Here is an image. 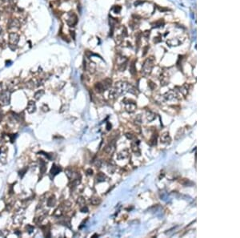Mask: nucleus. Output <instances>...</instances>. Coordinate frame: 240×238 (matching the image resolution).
I'll return each mask as SVG.
<instances>
[{"label":"nucleus","instance_id":"obj_1","mask_svg":"<svg viewBox=\"0 0 240 238\" xmlns=\"http://www.w3.org/2000/svg\"><path fill=\"white\" fill-rule=\"evenodd\" d=\"M154 65H155V59L153 57L147 59L146 62L144 63L143 67V72L145 75L150 74L152 68L154 67Z\"/></svg>","mask_w":240,"mask_h":238},{"label":"nucleus","instance_id":"obj_2","mask_svg":"<svg viewBox=\"0 0 240 238\" xmlns=\"http://www.w3.org/2000/svg\"><path fill=\"white\" fill-rule=\"evenodd\" d=\"M21 27V23L18 19H11L7 24V28L11 32H15Z\"/></svg>","mask_w":240,"mask_h":238},{"label":"nucleus","instance_id":"obj_3","mask_svg":"<svg viewBox=\"0 0 240 238\" xmlns=\"http://www.w3.org/2000/svg\"><path fill=\"white\" fill-rule=\"evenodd\" d=\"M129 87H130V86H129V84H127V83L119 82V83H116L115 89V91H116V92L118 93V95H121V94L125 93L126 91H128Z\"/></svg>","mask_w":240,"mask_h":238},{"label":"nucleus","instance_id":"obj_4","mask_svg":"<svg viewBox=\"0 0 240 238\" xmlns=\"http://www.w3.org/2000/svg\"><path fill=\"white\" fill-rule=\"evenodd\" d=\"M11 100V92L9 91H4L0 94V103L3 105H7Z\"/></svg>","mask_w":240,"mask_h":238},{"label":"nucleus","instance_id":"obj_5","mask_svg":"<svg viewBox=\"0 0 240 238\" xmlns=\"http://www.w3.org/2000/svg\"><path fill=\"white\" fill-rule=\"evenodd\" d=\"M125 104V109L126 111L129 112V113H132L134 112L137 108V105H136L135 102L131 101V100H125L123 101Z\"/></svg>","mask_w":240,"mask_h":238},{"label":"nucleus","instance_id":"obj_6","mask_svg":"<svg viewBox=\"0 0 240 238\" xmlns=\"http://www.w3.org/2000/svg\"><path fill=\"white\" fill-rule=\"evenodd\" d=\"M19 41V35L16 32H11L9 34V44L17 45Z\"/></svg>","mask_w":240,"mask_h":238},{"label":"nucleus","instance_id":"obj_7","mask_svg":"<svg viewBox=\"0 0 240 238\" xmlns=\"http://www.w3.org/2000/svg\"><path fill=\"white\" fill-rule=\"evenodd\" d=\"M163 97L167 100H175V99H179L178 97V94L176 93L175 91H170L167 92L163 95Z\"/></svg>","mask_w":240,"mask_h":238},{"label":"nucleus","instance_id":"obj_8","mask_svg":"<svg viewBox=\"0 0 240 238\" xmlns=\"http://www.w3.org/2000/svg\"><path fill=\"white\" fill-rule=\"evenodd\" d=\"M77 16L75 15L74 14H70L68 19H67V24L70 27H74L75 24H77Z\"/></svg>","mask_w":240,"mask_h":238},{"label":"nucleus","instance_id":"obj_9","mask_svg":"<svg viewBox=\"0 0 240 238\" xmlns=\"http://www.w3.org/2000/svg\"><path fill=\"white\" fill-rule=\"evenodd\" d=\"M115 151V142H111L109 145H107L106 146L105 148V152L107 153V154H112L114 153V152Z\"/></svg>","mask_w":240,"mask_h":238},{"label":"nucleus","instance_id":"obj_10","mask_svg":"<svg viewBox=\"0 0 240 238\" xmlns=\"http://www.w3.org/2000/svg\"><path fill=\"white\" fill-rule=\"evenodd\" d=\"M27 112H28L30 114L34 113L35 111H36V105H35V102L29 101V103L27 104Z\"/></svg>","mask_w":240,"mask_h":238},{"label":"nucleus","instance_id":"obj_11","mask_svg":"<svg viewBox=\"0 0 240 238\" xmlns=\"http://www.w3.org/2000/svg\"><path fill=\"white\" fill-rule=\"evenodd\" d=\"M160 140H161V142L163 143V144H170V141H171V138H170L169 133L165 132L161 136Z\"/></svg>","mask_w":240,"mask_h":238},{"label":"nucleus","instance_id":"obj_12","mask_svg":"<svg viewBox=\"0 0 240 238\" xmlns=\"http://www.w3.org/2000/svg\"><path fill=\"white\" fill-rule=\"evenodd\" d=\"M61 168L59 167V166H57L56 164H53L52 165V168H51V169H50V174L52 175V176H55V175H57L58 173H59V172H61Z\"/></svg>","mask_w":240,"mask_h":238},{"label":"nucleus","instance_id":"obj_13","mask_svg":"<svg viewBox=\"0 0 240 238\" xmlns=\"http://www.w3.org/2000/svg\"><path fill=\"white\" fill-rule=\"evenodd\" d=\"M129 156V152H128V150H123L122 152H120L118 156H117V158L119 160H123V159H126L127 157H128Z\"/></svg>","mask_w":240,"mask_h":238},{"label":"nucleus","instance_id":"obj_14","mask_svg":"<svg viewBox=\"0 0 240 238\" xmlns=\"http://www.w3.org/2000/svg\"><path fill=\"white\" fill-rule=\"evenodd\" d=\"M139 141H137V142H136V141H135V142H133L131 144V149L133 152H135V153H138L139 155L140 154V151H139Z\"/></svg>","mask_w":240,"mask_h":238},{"label":"nucleus","instance_id":"obj_15","mask_svg":"<svg viewBox=\"0 0 240 238\" xmlns=\"http://www.w3.org/2000/svg\"><path fill=\"white\" fill-rule=\"evenodd\" d=\"M95 88L97 92H99V93L103 92L106 90L104 86H103V83H97L96 84H95Z\"/></svg>","mask_w":240,"mask_h":238},{"label":"nucleus","instance_id":"obj_16","mask_svg":"<svg viewBox=\"0 0 240 238\" xmlns=\"http://www.w3.org/2000/svg\"><path fill=\"white\" fill-rule=\"evenodd\" d=\"M47 204L49 207H53V206L55 205V204H56V199H55L54 196H51L50 197H49V198L47 199Z\"/></svg>","mask_w":240,"mask_h":238},{"label":"nucleus","instance_id":"obj_17","mask_svg":"<svg viewBox=\"0 0 240 238\" xmlns=\"http://www.w3.org/2000/svg\"><path fill=\"white\" fill-rule=\"evenodd\" d=\"M46 170H47L46 163H45L43 160H40V172H41V174L43 175V174L46 172Z\"/></svg>","mask_w":240,"mask_h":238},{"label":"nucleus","instance_id":"obj_18","mask_svg":"<svg viewBox=\"0 0 240 238\" xmlns=\"http://www.w3.org/2000/svg\"><path fill=\"white\" fill-rule=\"evenodd\" d=\"M118 96H119V95H118V93L116 92V91H115V88L111 90V91H109V98H110L111 100H115V99H116Z\"/></svg>","mask_w":240,"mask_h":238},{"label":"nucleus","instance_id":"obj_19","mask_svg":"<svg viewBox=\"0 0 240 238\" xmlns=\"http://www.w3.org/2000/svg\"><path fill=\"white\" fill-rule=\"evenodd\" d=\"M43 95H44V91H43V90H39L38 91L35 92L34 97H35V99L36 100H39V99L42 97Z\"/></svg>","mask_w":240,"mask_h":238},{"label":"nucleus","instance_id":"obj_20","mask_svg":"<svg viewBox=\"0 0 240 238\" xmlns=\"http://www.w3.org/2000/svg\"><path fill=\"white\" fill-rule=\"evenodd\" d=\"M91 203L93 205H99L101 203L100 198H99V197H92L91 199Z\"/></svg>","mask_w":240,"mask_h":238},{"label":"nucleus","instance_id":"obj_21","mask_svg":"<svg viewBox=\"0 0 240 238\" xmlns=\"http://www.w3.org/2000/svg\"><path fill=\"white\" fill-rule=\"evenodd\" d=\"M155 115L153 112H147V119L148 121H152L153 120H155Z\"/></svg>","mask_w":240,"mask_h":238},{"label":"nucleus","instance_id":"obj_22","mask_svg":"<svg viewBox=\"0 0 240 238\" xmlns=\"http://www.w3.org/2000/svg\"><path fill=\"white\" fill-rule=\"evenodd\" d=\"M62 208H58L56 210L54 211V213H53V215H54V216H56V217H60V216H62Z\"/></svg>","mask_w":240,"mask_h":238},{"label":"nucleus","instance_id":"obj_23","mask_svg":"<svg viewBox=\"0 0 240 238\" xmlns=\"http://www.w3.org/2000/svg\"><path fill=\"white\" fill-rule=\"evenodd\" d=\"M105 179H106V176L103 172H99L97 176V180L98 182H102V181H104Z\"/></svg>","mask_w":240,"mask_h":238},{"label":"nucleus","instance_id":"obj_24","mask_svg":"<svg viewBox=\"0 0 240 238\" xmlns=\"http://www.w3.org/2000/svg\"><path fill=\"white\" fill-rule=\"evenodd\" d=\"M80 182H81V180H80V178L78 179V178H77V179H74L72 180V182H71V184H70V187H76V186H78L79 184H80Z\"/></svg>","mask_w":240,"mask_h":238},{"label":"nucleus","instance_id":"obj_25","mask_svg":"<svg viewBox=\"0 0 240 238\" xmlns=\"http://www.w3.org/2000/svg\"><path fill=\"white\" fill-rule=\"evenodd\" d=\"M180 92H182V95H186V94L188 93V85H187V84H185V85H183L182 87H180Z\"/></svg>","mask_w":240,"mask_h":238},{"label":"nucleus","instance_id":"obj_26","mask_svg":"<svg viewBox=\"0 0 240 238\" xmlns=\"http://www.w3.org/2000/svg\"><path fill=\"white\" fill-rule=\"evenodd\" d=\"M35 83H36L34 82L33 80H30V81H28V82L26 83V87H27V88L32 89V88H34V87H35Z\"/></svg>","mask_w":240,"mask_h":238},{"label":"nucleus","instance_id":"obj_27","mask_svg":"<svg viewBox=\"0 0 240 238\" xmlns=\"http://www.w3.org/2000/svg\"><path fill=\"white\" fill-rule=\"evenodd\" d=\"M156 141H157V136H156V135H154L153 136L151 137V140L149 141V144H150V145H151V146L155 145H156Z\"/></svg>","mask_w":240,"mask_h":238},{"label":"nucleus","instance_id":"obj_28","mask_svg":"<svg viewBox=\"0 0 240 238\" xmlns=\"http://www.w3.org/2000/svg\"><path fill=\"white\" fill-rule=\"evenodd\" d=\"M77 202H78V205H80L81 207H82V206H84V205H85L86 200L83 197H79V198H78Z\"/></svg>","mask_w":240,"mask_h":238},{"label":"nucleus","instance_id":"obj_29","mask_svg":"<svg viewBox=\"0 0 240 238\" xmlns=\"http://www.w3.org/2000/svg\"><path fill=\"white\" fill-rule=\"evenodd\" d=\"M130 72H131L132 75L135 74L136 68L135 67V64H134V63H131V67H130Z\"/></svg>","mask_w":240,"mask_h":238},{"label":"nucleus","instance_id":"obj_30","mask_svg":"<svg viewBox=\"0 0 240 238\" xmlns=\"http://www.w3.org/2000/svg\"><path fill=\"white\" fill-rule=\"evenodd\" d=\"M26 229H27V232H28L29 233H31L34 231V229H35L34 226H32V225H28L26 227Z\"/></svg>","mask_w":240,"mask_h":238},{"label":"nucleus","instance_id":"obj_31","mask_svg":"<svg viewBox=\"0 0 240 238\" xmlns=\"http://www.w3.org/2000/svg\"><path fill=\"white\" fill-rule=\"evenodd\" d=\"M66 175L69 179H70L73 176V172H72V171H70V169H67V170H66Z\"/></svg>","mask_w":240,"mask_h":238},{"label":"nucleus","instance_id":"obj_32","mask_svg":"<svg viewBox=\"0 0 240 238\" xmlns=\"http://www.w3.org/2000/svg\"><path fill=\"white\" fill-rule=\"evenodd\" d=\"M95 165L96 168H100L101 165H102V161L100 160H97L96 162L95 163Z\"/></svg>","mask_w":240,"mask_h":238},{"label":"nucleus","instance_id":"obj_33","mask_svg":"<svg viewBox=\"0 0 240 238\" xmlns=\"http://www.w3.org/2000/svg\"><path fill=\"white\" fill-rule=\"evenodd\" d=\"M42 110H43V112H47L49 111V108H48V106H47V104H43V105L42 106Z\"/></svg>","mask_w":240,"mask_h":238},{"label":"nucleus","instance_id":"obj_34","mask_svg":"<svg viewBox=\"0 0 240 238\" xmlns=\"http://www.w3.org/2000/svg\"><path fill=\"white\" fill-rule=\"evenodd\" d=\"M27 168H23V170H21V171L19 172V176H21V177H23V176H24V174H25V172H27Z\"/></svg>","mask_w":240,"mask_h":238},{"label":"nucleus","instance_id":"obj_35","mask_svg":"<svg viewBox=\"0 0 240 238\" xmlns=\"http://www.w3.org/2000/svg\"><path fill=\"white\" fill-rule=\"evenodd\" d=\"M81 212H88V208L86 207V206H82V207H81Z\"/></svg>","mask_w":240,"mask_h":238},{"label":"nucleus","instance_id":"obj_36","mask_svg":"<svg viewBox=\"0 0 240 238\" xmlns=\"http://www.w3.org/2000/svg\"><path fill=\"white\" fill-rule=\"evenodd\" d=\"M126 136L127 137L128 139H130V140H132V139L134 138V136L132 135L131 133H127V134H126Z\"/></svg>","mask_w":240,"mask_h":238},{"label":"nucleus","instance_id":"obj_37","mask_svg":"<svg viewBox=\"0 0 240 238\" xmlns=\"http://www.w3.org/2000/svg\"><path fill=\"white\" fill-rule=\"evenodd\" d=\"M86 174L89 175V176H91V175L93 174V170L91 169V168H90V169H87V170H86Z\"/></svg>","mask_w":240,"mask_h":238},{"label":"nucleus","instance_id":"obj_38","mask_svg":"<svg viewBox=\"0 0 240 238\" xmlns=\"http://www.w3.org/2000/svg\"><path fill=\"white\" fill-rule=\"evenodd\" d=\"M7 2V0H0V6H2V5L5 4Z\"/></svg>","mask_w":240,"mask_h":238},{"label":"nucleus","instance_id":"obj_39","mask_svg":"<svg viewBox=\"0 0 240 238\" xmlns=\"http://www.w3.org/2000/svg\"><path fill=\"white\" fill-rule=\"evenodd\" d=\"M111 128V124H110V123H107V130H110V129Z\"/></svg>","mask_w":240,"mask_h":238},{"label":"nucleus","instance_id":"obj_40","mask_svg":"<svg viewBox=\"0 0 240 238\" xmlns=\"http://www.w3.org/2000/svg\"><path fill=\"white\" fill-rule=\"evenodd\" d=\"M2 33H3V30H2V28L0 27V36L2 35Z\"/></svg>","mask_w":240,"mask_h":238}]
</instances>
